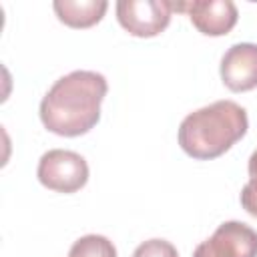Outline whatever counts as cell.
I'll return each mask as SVG.
<instances>
[{
  "label": "cell",
  "instance_id": "6da1fadb",
  "mask_svg": "<svg viewBox=\"0 0 257 257\" xmlns=\"http://www.w3.org/2000/svg\"><path fill=\"white\" fill-rule=\"evenodd\" d=\"M108 84L100 72L72 70L60 76L40 102L42 124L58 137L86 135L100 118Z\"/></svg>",
  "mask_w": 257,
  "mask_h": 257
},
{
  "label": "cell",
  "instance_id": "7a4b0ae2",
  "mask_svg": "<svg viewBox=\"0 0 257 257\" xmlns=\"http://www.w3.org/2000/svg\"><path fill=\"white\" fill-rule=\"evenodd\" d=\"M249 128L247 110L233 100H217L187 114L179 126L181 149L197 159L211 161L225 155Z\"/></svg>",
  "mask_w": 257,
  "mask_h": 257
},
{
  "label": "cell",
  "instance_id": "3957f363",
  "mask_svg": "<svg viewBox=\"0 0 257 257\" xmlns=\"http://www.w3.org/2000/svg\"><path fill=\"white\" fill-rule=\"evenodd\" d=\"M38 181L56 193H76L88 181V165L84 157L66 149L46 151L36 169Z\"/></svg>",
  "mask_w": 257,
  "mask_h": 257
},
{
  "label": "cell",
  "instance_id": "277c9868",
  "mask_svg": "<svg viewBox=\"0 0 257 257\" xmlns=\"http://www.w3.org/2000/svg\"><path fill=\"white\" fill-rule=\"evenodd\" d=\"M173 2L167 0H118L116 20L133 36L151 38L161 34L171 22Z\"/></svg>",
  "mask_w": 257,
  "mask_h": 257
},
{
  "label": "cell",
  "instance_id": "5b68a950",
  "mask_svg": "<svg viewBox=\"0 0 257 257\" xmlns=\"http://www.w3.org/2000/svg\"><path fill=\"white\" fill-rule=\"evenodd\" d=\"M193 257H257V231L241 221H225L197 245Z\"/></svg>",
  "mask_w": 257,
  "mask_h": 257
},
{
  "label": "cell",
  "instance_id": "8992f818",
  "mask_svg": "<svg viewBox=\"0 0 257 257\" xmlns=\"http://www.w3.org/2000/svg\"><path fill=\"white\" fill-rule=\"evenodd\" d=\"M173 10L187 12L193 26L205 36H223L237 24L239 12L231 0H193L173 4Z\"/></svg>",
  "mask_w": 257,
  "mask_h": 257
},
{
  "label": "cell",
  "instance_id": "52a82bcc",
  "mask_svg": "<svg viewBox=\"0 0 257 257\" xmlns=\"http://www.w3.org/2000/svg\"><path fill=\"white\" fill-rule=\"evenodd\" d=\"M221 80L233 92H247L257 86V44H233L221 58Z\"/></svg>",
  "mask_w": 257,
  "mask_h": 257
},
{
  "label": "cell",
  "instance_id": "ba28073f",
  "mask_svg": "<svg viewBox=\"0 0 257 257\" xmlns=\"http://www.w3.org/2000/svg\"><path fill=\"white\" fill-rule=\"evenodd\" d=\"M58 20L70 28H90L104 16L108 2L104 0H56L52 4Z\"/></svg>",
  "mask_w": 257,
  "mask_h": 257
},
{
  "label": "cell",
  "instance_id": "9c48e42d",
  "mask_svg": "<svg viewBox=\"0 0 257 257\" xmlns=\"http://www.w3.org/2000/svg\"><path fill=\"white\" fill-rule=\"evenodd\" d=\"M68 257H116V249L104 235L90 233L72 243Z\"/></svg>",
  "mask_w": 257,
  "mask_h": 257
},
{
  "label": "cell",
  "instance_id": "30bf717a",
  "mask_svg": "<svg viewBox=\"0 0 257 257\" xmlns=\"http://www.w3.org/2000/svg\"><path fill=\"white\" fill-rule=\"evenodd\" d=\"M247 171H249V181L241 189V207L251 217H257V151H253V155L249 157Z\"/></svg>",
  "mask_w": 257,
  "mask_h": 257
},
{
  "label": "cell",
  "instance_id": "8fae6325",
  "mask_svg": "<svg viewBox=\"0 0 257 257\" xmlns=\"http://www.w3.org/2000/svg\"><path fill=\"white\" fill-rule=\"evenodd\" d=\"M133 257H179V253L167 239H149L135 249Z\"/></svg>",
  "mask_w": 257,
  "mask_h": 257
}]
</instances>
